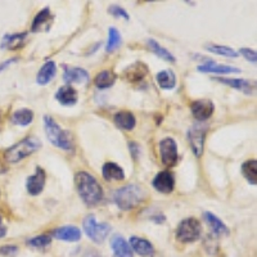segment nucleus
Returning <instances> with one entry per match:
<instances>
[{"label": "nucleus", "instance_id": "f257e3e1", "mask_svg": "<svg viewBox=\"0 0 257 257\" xmlns=\"http://www.w3.org/2000/svg\"><path fill=\"white\" fill-rule=\"evenodd\" d=\"M76 189L79 192L81 200L88 206H95L103 198V190L93 175L89 172L80 171L75 176Z\"/></svg>", "mask_w": 257, "mask_h": 257}, {"label": "nucleus", "instance_id": "f03ea898", "mask_svg": "<svg viewBox=\"0 0 257 257\" xmlns=\"http://www.w3.org/2000/svg\"><path fill=\"white\" fill-rule=\"evenodd\" d=\"M146 198V192L142 186L135 185V184H130L116 189L113 193L114 203L124 211L131 210V208L139 206Z\"/></svg>", "mask_w": 257, "mask_h": 257}, {"label": "nucleus", "instance_id": "7ed1b4c3", "mask_svg": "<svg viewBox=\"0 0 257 257\" xmlns=\"http://www.w3.org/2000/svg\"><path fill=\"white\" fill-rule=\"evenodd\" d=\"M44 125H45V134L50 143L63 150L72 149L73 142L70 132L63 130L50 116H44Z\"/></svg>", "mask_w": 257, "mask_h": 257}, {"label": "nucleus", "instance_id": "20e7f679", "mask_svg": "<svg viewBox=\"0 0 257 257\" xmlns=\"http://www.w3.org/2000/svg\"><path fill=\"white\" fill-rule=\"evenodd\" d=\"M40 147H41V142L37 138L29 136L18 142L15 146H12L11 148H8L4 153V158L8 162H19L25 157H29L30 154L36 152Z\"/></svg>", "mask_w": 257, "mask_h": 257}, {"label": "nucleus", "instance_id": "39448f33", "mask_svg": "<svg viewBox=\"0 0 257 257\" xmlns=\"http://www.w3.org/2000/svg\"><path fill=\"white\" fill-rule=\"evenodd\" d=\"M201 222L194 218L183 220L176 229V238L183 243H192L200 239L201 237Z\"/></svg>", "mask_w": 257, "mask_h": 257}, {"label": "nucleus", "instance_id": "423d86ee", "mask_svg": "<svg viewBox=\"0 0 257 257\" xmlns=\"http://www.w3.org/2000/svg\"><path fill=\"white\" fill-rule=\"evenodd\" d=\"M84 230H85L86 236L95 243H103L104 239L107 238L111 230V225L106 224V222H100L98 224L94 215H89L84 219Z\"/></svg>", "mask_w": 257, "mask_h": 257}, {"label": "nucleus", "instance_id": "0eeeda50", "mask_svg": "<svg viewBox=\"0 0 257 257\" xmlns=\"http://www.w3.org/2000/svg\"><path fill=\"white\" fill-rule=\"evenodd\" d=\"M160 152L162 164L167 167H171L178 162V146L172 138H165L161 140Z\"/></svg>", "mask_w": 257, "mask_h": 257}, {"label": "nucleus", "instance_id": "6e6552de", "mask_svg": "<svg viewBox=\"0 0 257 257\" xmlns=\"http://www.w3.org/2000/svg\"><path fill=\"white\" fill-rule=\"evenodd\" d=\"M206 132H207V128L197 125L193 126L189 131H188V142H189L193 153L196 154V157H201L203 154V144Z\"/></svg>", "mask_w": 257, "mask_h": 257}, {"label": "nucleus", "instance_id": "1a4fd4ad", "mask_svg": "<svg viewBox=\"0 0 257 257\" xmlns=\"http://www.w3.org/2000/svg\"><path fill=\"white\" fill-rule=\"evenodd\" d=\"M45 180H47V174L41 167H36V171L34 175L27 178L26 182V188L27 192L31 196H37L43 192L44 186H45Z\"/></svg>", "mask_w": 257, "mask_h": 257}, {"label": "nucleus", "instance_id": "9d476101", "mask_svg": "<svg viewBox=\"0 0 257 257\" xmlns=\"http://www.w3.org/2000/svg\"><path fill=\"white\" fill-rule=\"evenodd\" d=\"M193 116L198 120V121H206L214 113L215 106L210 99H200L193 102L192 106Z\"/></svg>", "mask_w": 257, "mask_h": 257}, {"label": "nucleus", "instance_id": "9b49d317", "mask_svg": "<svg viewBox=\"0 0 257 257\" xmlns=\"http://www.w3.org/2000/svg\"><path fill=\"white\" fill-rule=\"evenodd\" d=\"M175 185V179L170 170L158 172L153 179V186L161 193H171Z\"/></svg>", "mask_w": 257, "mask_h": 257}, {"label": "nucleus", "instance_id": "f8f14e48", "mask_svg": "<svg viewBox=\"0 0 257 257\" xmlns=\"http://www.w3.org/2000/svg\"><path fill=\"white\" fill-rule=\"evenodd\" d=\"M54 17L50 13L49 8H44L43 11H40L37 16L35 17L34 22H32V32H47L49 31L52 25H53Z\"/></svg>", "mask_w": 257, "mask_h": 257}, {"label": "nucleus", "instance_id": "ddd939ff", "mask_svg": "<svg viewBox=\"0 0 257 257\" xmlns=\"http://www.w3.org/2000/svg\"><path fill=\"white\" fill-rule=\"evenodd\" d=\"M52 236L55 239L66 240V242H77L81 238V232L79 228L72 226V225H67V226H62L55 230H53Z\"/></svg>", "mask_w": 257, "mask_h": 257}, {"label": "nucleus", "instance_id": "4468645a", "mask_svg": "<svg viewBox=\"0 0 257 257\" xmlns=\"http://www.w3.org/2000/svg\"><path fill=\"white\" fill-rule=\"evenodd\" d=\"M89 73L84 68L80 67H64L63 80L67 84H81L88 81Z\"/></svg>", "mask_w": 257, "mask_h": 257}, {"label": "nucleus", "instance_id": "2eb2a0df", "mask_svg": "<svg viewBox=\"0 0 257 257\" xmlns=\"http://www.w3.org/2000/svg\"><path fill=\"white\" fill-rule=\"evenodd\" d=\"M111 247L114 255L117 257H134L130 244L121 236H118V234L112 237Z\"/></svg>", "mask_w": 257, "mask_h": 257}, {"label": "nucleus", "instance_id": "dca6fc26", "mask_svg": "<svg viewBox=\"0 0 257 257\" xmlns=\"http://www.w3.org/2000/svg\"><path fill=\"white\" fill-rule=\"evenodd\" d=\"M55 98L62 106H75L77 103V92L70 85L62 86L55 94Z\"/></svg>", "mask_w": 257, "mask_h": 257}, {"label": "nucleus", "instance_id": "f3484780", "mask_svg": "<svg viewBox=\"0 0 257 257\" xmlns=\"http://www.w3.org/2000/svg\"><path fill=\"white\" fill-rule=\"evenodd\" d=\"M200 72H212V73H240L239 68L226 66V64H219L215 62H207V63L201 64L198 67Z\"/></svg>", "mask_w": 257, "mask_h": 257}, {"label": "nucleus", "instance_id": "a211bd4d", "mask_svg": "<svg viewBox=\"0 0 257 257\" xmlns=\"http://www.w3.org/2000/svg\"><path fill=\"white\" fill-rule=\"evenodd\" d=\"M148 68L142 62H136L125 70V77L131 82H138L148 75Z\"/></svg>", "mask_w": 257, "mask_h": 257}, {"label": "nucleus", "instance_id": "6ab92c4d", "mask_svg": "<svg viewBox=\"0 0 257 257\" xmlns=\"http://www.w3.org/2000/svg\"><path fill=\"white\" fill-rule=\"evenodd\" d=\"M102 175L108 182H118V180H124L125 179V172L118 165L113 162H107L103 165L102 167Z\"/></svg>", "mask_w": 257, "mask_h": 257}, {"label": "nucleus", "instance_id": "aec40b11", "mask_svg": "<svg viewBox=\"0 0 257 257\" xmlns=\"http://www.w3.org/2000/svg\"><path fill=\"white\" fill-rule=\"evenodd\" d=\"M55 73H57V66H55V63L53 61H49L40 68L37 77H36V81H37L39 85H47V84H49L53 80Z\"/></svg>", "mask_w": 257, "mask_h": 257}, {"label": "nucleus", "instance_id": "412c9836", "mask_svg": "<svg viewBox=\"0 0 257 257\" xmlns=\"http://www.w3.org/2000/svg\"><path fill=\"white\" fill-rule=\"evenodd\" d=\"M130 247L140 256H149V255L153 254V246L147 239L139 238V237H131Z\"/></svg>", "mask_w": 257, "mask_h": 257}, {"label": "nucleus", "instance_id": "4be33fe9", "mask_svg": "<svg viewBox=\"0 0 257 257\" xmlns=\"http://www.w3.org/2000/svg\"><path fill=\"white\" fill-rule=\"evenodd\" d=\"M26 39H27V34L21 32V34H13V35H5L1 40V48H7V49L15 50L18 48L23 47Z\"/></svg>", "mask_w": 257, "mask_h": 257}, {"label": "nucleus", "instance_id": "5701e85b", "mask_svg": "<svg viewBox=\"0 0 257 257\" xmlns=\"http://www.w3.org/2000/svg\"><path fill=\"white\" fill-rule=\"evenodd\" d=\"M114 122H116V125L120 128H122V130H132L136 125L135 116L128 111L118 112V113L114 116Z\"/></svg>", "mask_w": 257, "mask_h": 257}, {"label": "nucleus", "instance_id": "b1692460", "mask_svg": "<svg viewBox=\"0 0 257 257\" xmlns=\"http://www.w3.org/2000/svg\"><path fill=\"white\" fill-rule=\"evenodd\" d=\"M203 218L211 226V229L214 230L215 234H218V236H228L229 229L226 228V225L220 219H218L215 215L210 214V212H204Z\"/></svg>", "mask_w": 257, "mask_h": 257}, {"label": "nucleus", "instance_id": "393cba45", "mask_svg": "<svg viewBox=\"0 0 257 257\" xmlns=\"http://www.w3.org/2000/svg\"><path fill=\"white\" fill-rule=\"evenodd\" d=\"M157 82L160 88L165 90H171L176 85V76L171 70H165L157 73Z\"/></svg>", "mask_w": 257, "mask_h": 257}, {"label": "nucleus", "instance_id": "a878e982", "mask_svg": "<svg viewBox=\"0 0 257 257\" xmlns=\"http://www.w3.org/2000/svg\"><path fill=\"white\" fill-rule=\"evenodd\" d=\"M116 81V75L110 70H104V71L99 72L95 77V85L98 89H108Z\"/></svg>", "mask_w": 257, "mask_h": 257}, {"label": "nucleus", "instance_id": "bb28decb", "mask_svg": "<svg viewBox=\"0 0 257 257\" xmlns=\"http://www.w3.org/2000/svg\"><path fill=\"white\" fill-rule=\"evenodd\" d=\"M34 120V112L29 108H22L18 110L12 116V122L18 126H27L30 125Z\"/></svg>", "mask_w": 257, "mask_h": 257}, {"label": "nucleus", "instance_id": "cd10ccee", "mask_svg": "<svg viewBox=\"0 0 257 257\" xmlns=\"http://www.w3.org/2000/svg\"><path fill=\"white\" fill-rule=\"evenodd\" d=\"M242 174L250 184H257V161L248 160L242 165Z\"/></svg>", "mask_w": 257, "mask_h": 257}, {"label": "nucleus", "instance_id": "c85d7f7f", "mask_svg": "<svg viewBox=\"0 0 257 257\" xmlns=\"http://www.w3.org/2000/svg\"><path fill=\"white\" fill-rule=\"evenodd\" d=\"M148 47H149V49L152 50V52L157 55V57L162 58V59H165V61H167V62H175L174 55H172V54L170 53L167 49H165L164 47H161L160 44H158L156 40H153V39L148 40Z\"/></svg>", "mask_w": 257, "mask_h": 257}, {"label": "nucleus", "instance_id": "c756f323", "mask_svg": "<svg viewBox=\"0 0 257 257\" xmlns=\"http://www.w3.org/2000/svg\"><path fill=\"white\" fill-rule=\"evenodd\" d=\"M219 81L222 82V84H226V85L232 86L237 90H243V92H247V93H251L254 88L251 85L250 81H247L244 79H218Z\"/></svg>", "mask_w": 257, "mask_h": 257}, {"label": "nucleus", "instance_id": "7c9ffc66", "mask_svg": "<svg viewBox=\"0 0 257 257\" xmlns=\"http://www.w3.org/2000/svg\"><path fill=\"white\" fill-rule=\"evenodd\" d=\"M206 50L211 52V53L219 54V55H222V57H229V58H237L238 57V53L236 50L232 49L230 47H225V45H215V44H211V45H206Z\"/></svg>", "mask_w": 257, "mask_h": 257}, {"label": "nucleus", "instance_id": "2f4dec72", "mask_svg": "<svg viewBox=\"0 0 257 257\" xmlns=\"http://www.w3.org/2000/svg\"><path fill=\"white\" fill-rule=\"evenodd\" d=\"M121 44V35L118 30H116L114 27H111L110 29V32H108V43H107V52L108 53H112L113 50L117 49Z\"/></svg>", "mask_w": 257, "mask_h": 257}, {"label": "nucleus", "instance_id": "473e14b6", "mask_svg": "<svg viewBox=\"0 0 257 257\" xmlns=\"http://www.w3.org/2000/svg\"><path fill=\"white\" fill-rule=\"evenodd\" d=\"M50 240H52L50 236H39L30 239L27 242V244L34 247V248H45V247H48L50 244Z\"/></svg>", "mask_w": 257, "mask_h": 257}, {"label": "nucleus", "instance_id": "72a5a7b5", "mask_svg": "<svg viewBox=\"0 0 257 257\" xmlns=\"http://www.w3.org/2000/svg\"><path fill=\"white\" fill-rule=\"evenodd\" d=\"M108 11H110V13H111L112 16H114V17H122L125 18V19H128V12H126L124 8L118 7V5H112Z\"/></svg>", "mask_w": 257, "mask_h": 257}, {"label": "nucleus", "instance_id": "f704fd0d", "mask_svg": "<svg viewBox=\"0 0 257 257\" xmlns=\"http://www.w3.org/2000/svg\"><path fill=\"white\" fill-rule=\"evenodd\" d=\"M240 54H242L243 57L246 58L247 61L252 62V63H256L257 55H256V52H255V50L250 49V48H242V49H240Z\"/></svg>", "mask_w": 257, "mask_h": 257}, {"label": "nucleus", "instance_id": "c9c22d12", "mask_svg": "<svg viewBox=\"0 0 257 257\" xmlns=\"http://www.w3.org/2000/svg\"><path fill=\"white\" fill-rule=\"evenodd\" d=\"M17 254H18V247L16 246L0 247V255H4V256H16Z\"/></svg>", "mask_w": 257, "mask_h": 257}, {"label": "nucleus", "instance_id": "e433bc0d", "mask_svg": "<svg viewBox=\"0 0 257 257\" xmlns=\"http://www.w3.org/2000/svg\"><path fill=\"white\" fill-rule=\"evenodd\" d=\"M17 61H18L17 58H11V59H7V61L3 62V63H0V72L3 71L4 68H7L8 66H11L12 63H16Z\"/></svg>", "mask_w": 257, "mask_h": 257}, {"label": "nucleus", "instance_id": "4c0bfd02", "mask_svg": "<svg viewBox=\"0 0 257 257\" xmlns=\"http://www.w3.org/2000/svg\"><path fill=\"white\" fill-rule=\"evenodd\" d=\"M7 234V226L3 224V219L0 216V238H3Z\"/></svg>", "mask_w": 257, "mask_h": 257}, {"label": "nucleus", "instance_id": "58836bf2", "mask_svg": "<svg viewBox=\"0 0 257 257\" xmlns=\"http://www.w3.org/2000/svg\"><path fill=\"white\" fill-rule=\"evenodd\" d=\"M1 122H3V118H1V113H0V128H1Z\"/></svg>", "mask_w": 257, "mask_h": 257}, {"label": "nucleus", "instance_id": "ea45409f", "mask_svg": "<svg viewBox=\"0 0 257 257\" xmlns=\"http://www.w3.org/2000/svg\"><path fill=\"white\" fill-rule=\"evenodd\" d=\"M89 257H100V256H98V255H92V256H89Z\"/></svg>", "mask_w": 257, "mask_h": 257}, {"label": "nucleus", "instance_id": "a19ab883", "mask_svg": "<svg viewBox=\"0 0 257 257\" xmlns=\"http://www.w3.org/2000/svg\"><path fill=\"white\" fill-rule=\"evenodd\" d=\"M0 168H1V166H0Z\"/></svg>", "mask_w": 257, "mask_h": 257}]
</instances>
